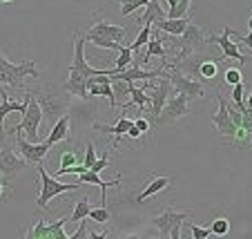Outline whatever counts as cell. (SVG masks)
<instances>
[{
  "instance_id": "cell-1",
  "label": "cell",
  "mask_w": 252,
  "mask_h": 239,
  "mask_svg": "<svg viewBox=\"0 0 252 239\" xmlns=\"http://www.w3.org/2000/svg\"><path fill=\"white\" fill-rule=\"evenodd\" d=\"M32 94H33V99L40 103V107H43V119H49L52 121V125L56 123L63 114L69 112V105H71L69 96L71 94L65 90V87L43 85V87H38L36 92H32Z\"/></svg>"
},
{
  "instance_id": "cell-2",
  "label": "cell",
  "mask_w": 252,
  "mask_h": 239,
  "mask_svg": "<svg viewBox=\"0 0 252 239\" xmlns=\"http://www.w3.org/2000/svg\"><path fill=\"white\" fill-rule=\"evenodd\" d=\"M25 99H27V110L23 112V121H20L11 132L14 134L25 132L27 141L38 143V128H40V123H43V107H40V103L33 99V94L29 90H25Z\"/></svg>"
},
{
  "instance_id": "cell-3",
  "label": "cell",
  "mask_w": 252,
  "mask_h": 239,
  "mask_svg": "<svg viewBox=\"0 0 252 239\" xmlns=\"http://www.w3.org/2000/svg\"><path fill=\"white\" fill-rule=\"evenodd\" d=\"M36 170H38L40 174V195L36 197V208H47L49 201L54 199V197L63 195V192H74V190H81L83 183H61L58 181V177H52V174H47V170H45L43 166H36Z\"/></svg>"
},
{
  "instance_id": "cell-4",
  "label": "cell",
  "mask_w": 252,
  "mask_h": 239,
  "mask_svg": "<svg viewBox=\"0 0 252 239\" xmlns=\"http://www.w3.org/2000/svg\"><path fill=\"white\" fill-rule=\"evenodd\" d=\"M25 78H40L38 65L36 61H23V63H7L5 67H0V85H9L14 90L25 87Z\"/></svg>"
},
{
  "instance_id": "cell-5",
  "label": "cell",
  "mask_w": 252,
  "mask_h": 239,
  "mask_svg": "<svg viewBox=\"0 0 252 239\" xmlns=\"http://www.w3.org/2000/svg\"><path fill=\"white\" fill-rule=\"evenodd\" d=\"M143 87H145V92H148V96H150V110L148 112L157 119V116L161 114L163 105L167 103V99L174 94V90H172V81H170V76H167L165 67H163V72H161V81L150 78V81H143Z\"/></svg>"
},
{
  "instance_id": "cell-6",
  "label": "cell",
  "mask_w": 252,
  "mask_h": 239,
  "mask_svg": "<svg viewBox=\"0 0 252 239\" xmlns=\"http://www.w3.org/2000/svg\"><path fill=\"white\" fill-rule=\"evenodd\" d=\"M167 76L172 81V90L174 94H186L188 99H205V83H201L199 78H192L188 74L179 72L174 67L167 65Z\"/></svg>"
},
{
  "instance_id": "cell-7",
  "label": "cell",
  "mask_w": 252,
  "mask_h": 239,
  "mask_svg": "<svg viewBox=\"0 0 252 239\" xmlns=\"http://www.w3.org/2000/svg\"><path fill=\"white\" fill-rule=\"evenodd\" d=\"M176 45H179V49H176V61H181V58L190 56V54L201 52V49L208 45V40H205L203 29H201L199 25L190 23L181 36H176Z\"/></svg>"
},
{
  "instance_id": "cell-8",
  "label": "cell",
  "mask_w": 252,
  "mask_h": 239,
  "mask_svg": "<svg viewBox=\"0 0 252 239\" xmlns=\"http://www.w3.org/2000/svg\"><path fill=\"white\" fill-rule=\"evenodd\" d=\"M186 219H190V212L174 210V208H163V210L154 212L150 217V226H154L161 237H170L172 228H181V224H186Z\"/></svg>"
},
{
  "instance_id": "cell-9",
  "label": "cell",
  "mask_w": 252,
  "mask_h": 239,
  "mask_svg": "<svg viewBox=\"0 0 252 239\" xmlns=\"http://www.w3.org/2000/svg\"><path fill=\"white\" fill-rule=\"evenodd\" d=\"M190 99H188L186 94H172L170 99H167V103L163 105L161 114L157 116V123L158 125H172L176 123V121H181L183 116L190 114Z\"/></svg>"
},
{
  "instance_id": "cell-10",
  "label": "cell",
  "mask_w": 252,
  "mask_h": 239,
  "mask_svg": "<svg viewBox=\"0 0 252 239\" xmlns=\"http://www.w3.org/2000/svg\"><path fill=\"white\" fill-rule=\"evenodd\" d=\"M208 43H214V45H219L221 47V56L217 58V63H223V61H228V58H232V61H237L239 65H246V56H243L241 52H239V45L237 43H232V29L230 27H225L223 29V34H212V36H208Z\"/></svg>"
},
{
  "instance_id": "cell-11",
  "label": "cell",
  "mask_w": 252,
  "mask_h": 239,
  "mask_svg": "<svg viewBox=\"0 0 252 239\" xmlns=\"http://www.w3.org/2000/svg\"><path fill=\"white\" fill-rule=\"evenodd\" d=\"M16 150H18V154L27 161V166H43V161L49 154L52 145H49L47 141H43V143H32V141L23 139L20 134H16Z\"/></svg>"
},
{
  "instance_id": "cell-12",
  "label": "cell",
  "mask_w": 252,
  "mask_h": 239,
  "mask_svg": "<svg viewBox=\"0 0 252 239\" xmlns=\"http://www.w3.org/2000/svg\"><path fill=\"white\" fill-rule=\"evenodd\" d=\"M214 94H217V103H219V110H217V114L212 116V125L214 130L219 134H223V137H232L234 130H237V125H234L232 116H230V110H228V101H225L223 92H221V87L214 85Z\"/></svg>"
},
{
  "instance_id": "cell-13",
  "label": "cell",
  "mask_w": 252,
  "mask_h": 239,
  "mask_svg": "<svg viewBox=\"0 0 252 239\" xmlns=\"http://www.w3.org/2000/svg\"><path fill=\"white\" fill-rule=\"evenodd\" d=\"M25 166H27V161L20 154H16L7 143H0V174L2 177L7 179L18 177L25 170Z\"/></svg>"
},
{
  "instance_id": "cell-14",
  "label": "cell",
  "mask_w": 252,
  "mask_h": 239,
  "mask_svg": "<svg viewBox=\"0 0 252 239\" xmlns=\"http://www.w3.org/2000/svg\"><path fill=\"white\" fill-rule=\"evenodd\" d=\"M87 92H90V96H105V99H110V107L116 110L114 92H112V78L107 74H96V76L87 78Z\"/></svg>"
},
{
  "instance_id": "cell-15",
  "label": "cell",
  "mask_w": 252,
  "mask_h": 239,
  "mask_svg": "<svg viewBox=\"0 0 252 239\" xmlns=\"http://www.w3.org/2000/svg\"><path fill=\"white\" fill-rule=\"evenodd\" d=\"M87 36H105V38H112L116 43H123L127 38V27H119V25L110 23V20H98L94 27L87 32Z\"/></svg>"
},
{
  "instance_id": "cell-16",
  "label": "cell",
  "mask_w": 252,
  "mask_h": 239,
  "mask_svg": "<svg viewBox=\"0 0 252 239\" xmlns=\"http://www.w3.org/2000/svg\"><path fill=\"white\" fill-rule=\"evenodd\" d=\"M0 96H2V101H0V143H5V139H7L5 116L11 114V112H20V114H23V112L27 110V99H25V103H14L5 90H0Z\"/></svg>"
},
{
  "instance_id": "cell-17",
  "label": "cell",
  "mask_w": 252,
  "mask_h": 239,
  "mask_svg": "<svg viewBox=\"0 0 252 239\" xmlns=\"http://www.w3.org/2000/svg\"><path fill=\"white\" fill-rule=\"evenodd\" d=\"M78 183H83V186H85V183H90V186H98L100 188V204H103V206H107V188H110V186L119 188L121 186V179L116 177L114 181H103L98 172H94V170H85V172L78 174Z\"/></svg>"
},
{
  "instance_id": "cell-18",
  "label": "cell",
  "mask_w": 252,
  "mask_h": 239,
  "mask_svg": "<svg viewBox=\"0 0 252 239\" xmlns=\"http://www.w3.org/2000/svg\"><path fill=\"white\" fill-rule=\"evenodd\" d=\"M63 87L71 96H78L81 101H87V96H90V92H87V76L83 72H78V69H74V67H69V78H67V83Z\"/></svg>"
},
{
  "instance_id": "cell-19",
  "label": "cell",
  "mask_w": 252,
  "mask_h": 239,
  "mask_svg": "<svg viewBox=\"0 0 252 239\" xmlns=\"http://www.w3.org/2000/svg\"><path fill=\"white\" fill-rule=\"evenodd\" d=\"M134 121L132 119H127V116H121L119 119V123L116 125H100V123H94V130L96 132H100V134H112L114 137V143H112V148H119V139L123 137V134H127V130H129V125H132Z\"/></svg>"
},
{
  "instance_id": "cell-20",
  "label": "cell",
  "mask_w": 252,
  "mask_h": 239,
  "mask_svg": "<svg viewBox=\"0 0 252 239\" xmlns=\"http://www.w3.org/2000/svg\"><path fill=\"white\" fill-rule=\"evenodd\" d=\"M170 188H172L170 177L157 174V177H152V181H150L148 186H145V188H143V190L136 195V204H143V201L148 199V197H154V195H158V192H163V190H170Z\"/></svg>"
},
{
  "instance_id": "cell-21",
  "label": "cell",
  "mask_w": 252,
  "mask_h": 239,
  "mask_svg": "<svg viewBox=\"0 0 252 239\" xmlns=\"http://www.w3.org/2000/svg\"><path fill=\"white\" fill-rule=\"evenodd\" d=\"M67 137H69V112H67V114H63L61 119H58L56 123L52 125V130H49V137L45 141H47V143L54 148L56 143L65 141Z\"/></svg>"
},
{
  "instance_id": "cell-22",
  "label": "cell",
  "mask_w": 252,
  "mask_h": 239,
  "mask_svg": "<svg viewBox=\"0 0 252 239\" xmlns=\"http://www.w3.org/2000/svg\"><path fill=\"white\" fill-rule=\"evenodd\" d=\"M129 96H132V99H129V103H123V114L132 105H136L138 110H141V114L145 110H150V96H148V92H145V87H136L132 83V85H129Z\"/></svg>"
},
{
  "instance_id": "cell-23",
  "label": "cell",
  "mask_w": 252,
  "mask_h": 239,
  "mask_svg": "<svg viewBox=\"0 0 252 239\" xmlns=\"http://www.w3.org/2000/svg\"><path fill=\"white\" fill-rule=\"evenodd\" d=\"M190 23H192V20L188 18V16H186V18H163V20H158V23H157V29H158V32L172 34V36H181Z\"/></svg>"
},
{
  "instance_id": "cell-24",
  "label": "cell",
  "mask_w": 252,
  "mask_h": 239,
  "mask_svg": "<svg viewBox=\"0 0 252 239\" xmlns=\"http://www.w3.org/2000/svg\"><path fill=\"white\" fill-rule=\"evenodd\" d=\"M163 18H167V11L161 9L158 0H150L148 5H145V11H143L138 25H154V23H158V20H163Z\"/></svg>"
},
{
  "instance_id": "cell-25",
  "label": "cell",
  "mask_w": 252,
  "mask_h": 239,
  "mask_svg": "<svg viewBox=\"0 0 252 239\" xmlns=\"http://www.w3.org/2000/svg\"><path fill=\"white\" fill-rule=\"evenodd\" d=\"M217 74H219V63H217V58H205V61L199 63V81L201 83H212L214 85V78H217Z\"/></svg>"
},
{
  "instance_id": "cell-26",
  "label": "cell",
  "mask_w": 252,
  "mask_h": 239,
  "mask_svg": "<svg viewBox=\"0 0 252 239\" xmlns=\"http://www.w3.org/2000/svg\"><path fill=\"white\" fill-rule=\"evenodd\" d=\"M69 219V215L58 217L56 221H47V233H45V239H69V235L63 230L65 221Z\"/></svg>"
},
{
  "instance_id": "cell-27",
  "label": "cell",
  "mask_w": 252,
  "mask_h": 239,
  "mask_svg": "<svg viewBox=\"0 0 252 239\" xmlns=\"http://www.w3.org/2000/svg\"><path fill=\"white\" fill-rule=\"evenodd\" d=\"M230 145L232 148H243V150H250L252 148V132L246 128H237L230 139Z\"/></svg>"
},
{
  "instance_id": "cell-28",
  "label": "cell",
  "mask_w": 252,
  "mask_h": 239,
  "mask_svg": "<svg viewBox=\"0 0 252 239\" xmlns=\"http://www.w3.org/2000/svg\"><path fill=\"white\" fill-rule=\"evenodd\" d=\"M132 58H134L132 47H127V45H121V49H119V58H116L114 69H110V76H112V74H116V72H121V69H125V67L132 65Z\"/></svg>"
},
{
  "instance_id": "cell-29",
  "label": "cell",
  "mask_w": 252,
  "mask_h": 239,
  "mask_svg": "<svg viewBox=\"0 0 252 239\" xmlns=\"http://www.w3.org/2000/svg\"><path fill=\"white\" fill-rule=\"evenodd\" d=\"M90 210H92V206H90V199L87 197H83V199H78L76 204H74V210H71V221H81V219H87L90 217Z\"/></svg>"
},
{
  "instance_id": "cell-30",
  "label": "cell",
  "mask_w": 252,
  "mask_h": 239,
  "mask_svg": "<svg viewBox=\"0 0 252 239\" xmlns=\"http://www.w3.org/2000/svg\"><path fill=\"white\" fill-rule=\"evenodd\" d=\"M232 105L237 107L239 112L246 110V87H243V83H237V85H232Z\"/></svg>"
},
{
  "instance_id": "cell-31",
  "label": "cell",
  "mask_w": 252,
  "mask_h": 239,
  "mask_svg": "<svg viewBox=\"0 0 252 239\" xmlns=\"http://www.w3.org/2000/svg\"><path fill=\"white\" fill-rule=\"evenodd\" d=\"M85 40L92 45H96V47H107V49H116V52H119L121 45H123V43H116V40H112V38H105V36H87V34H85Z\"/></svg>"
},
{
  "instance_id": "cell-32",
  "label": "cell",
  "mask_w": 252,
  "mask_h": 239,
  "mask_svg": "<svg viewBox=\"0 0 252 239\" xmlns=\"http://www.w3.org/2000/svg\"><path fill=\"white\" fill-rule=\"evenodd\" d=\"M87 219L96 221V224H110V221H112V212L107 210V206L92 208V210H90V217H87Z\"/></svg>"
},
{
  "instance_id": "cell-33",
  "label": "cell",
  "mask_w": 252,
  "mask_h": 239,
  "mask_svg": "<svg viewBox=\"0 0 252 239\" xmlns=\"http://www.w3.org/2000/svg\"><path fill=\"white\" fill-rule=\"evenodd\" d=\"M150 36H152V25H143V29L138 32L136 40H134V43L129 45V47H132V52H138V49H141L143 45H148Z\"/></svg>"
},
{
  "instance_id": "cell-34",
  "label": "cell",
  "mask_w": 252,
  "mask_h": 239,
  "mask_svg": "<svg viewBox=\"0 0 252 239\" xmlns=\"http://www.w3.org/2000/svg\"><path fill=\"white\" fill-rule=\"evenodd\" d=\"M210 228H212V235H217V237H225V235L230 233V221L225 219V217H219V219H214L212 224H210Z\"/></svg>"
},
{
  "instance_id": "cell-35",
  "label": "cell",
  "mask_w": 252,
  "mask_h": 239,
  "mask_svg": "<svg viewBox=\"0 0 252 239\" xmlns=\"http://www.w3.org/2000/svg\"><path fill=\"white\" fill-rule=\"evenodd\" d=\"M186 224H188V228H190V233H192V237L194 239H208L210 235H212V228H203V226H199V224H194V221H190V219H186Z\"/></svg>"
},
{
  "instance_id": "cell-36",
  "label": "cell",
  "mask_w": 252,
  "mask_h": 239,
  "mask_svg": "<svg viewBox=\"0 0 252 239\" xmlns=\"http://www.w3.org/2000/svg\"><path fill=\"white\" fill-rule=\"evenodd\" d=\"M223 81H225V85H237V83H243V76H241V72H239L237 67H228L225 69V74H223Z\"/></svg>"
},
{
  "instance_id": "cell-37",
  "label": "cell",
  "mask_w": 252,
  "mask_h": 239,
  "mask_svg": "<svg viewBox=\"0 0 252 239\" xmlns=\"http://www.w3.org/2000/svg\"><path fill=\"white\" fill-rule=\"evenodd\" d=\"M248 27H250V34H248V36H239L237 32H232V38H237L239 43H241V45H246V47L252 52V14L248 16Z\"/></svg>"
},
{
  "instance_id": "cell-38",
  "label": "cell",
  "mask_w": 252,
  "mask_h": 239,
  "mask_svg": "<svg viewBox=\"0 0 252 239\" xmlns=\"http://www.w3.org/2000/svg\"><path fill=\"white\" fill-rule=\"evenodd\" d=\"M96 163V150H94V143H87L85 145V161H83V166L87 168V170H92V166Z\"/></svg>"
},
{
  "instance_id": "cell-39",
  "label": "cell",
  "mask_w": 252,
  "mask_h": 239,
  "mask_svg": "<svg viewBox=\"0 0 252 239\" xmlns=\"http://www.w3.org/2000/svg\"><path fill=\"white\" fill-rule=\"evenodd\" d=\"M76 163H78V154L74 152V150H67V152H63L61 168H69V166H76Z\"/></svg>"
},
{
  "instance_id": "cell-40",
  "label": "cell",
  "mask_w": 252,
  "mask_h": 239,
  "mask_svg": "<svg viewBox=\"0 0 252 239\" xmlns=\"http://www.w3.org/2000/svg\"><path fill=\"white\" fill-rule=\"evenodd\" d=\"M107 166H110V154H107V150H105V154H103V157H100V159H96V163H94V166H92V170H94V172H103V170H105V168H107Z\"/></svg>"
},
{
  "instance_id": "cell-41",
  "label": "cell",
  "mask_w": 252,
  "mask_h": 239,
  "mask_svg": "<svg viewBox=\"0 0 252 239\" xmlns=\"http://www.w3.org/2000/svg\"><path fill=\"white\" fill-rule=\"evenodd\" d=\"M69 239H90V230H87V226H85V221H78V230L76 233H71L69 235Z\"/></svg>"
},
{
  "instance_id": "cell-42",
  "label": "cell",
  "mask_w": 252,
  "mask_h": 239,
  "mask_svg": "<svg viewBox=\"0 0 252 239\" xmlns=\"http://www.w3.org/2000/svg\"><path fill=\"white\" fill-rule=\"evenodd\" d=\"M134 125H136V128H138V130H141V132H143V134H152V125H150V121H148V119H145V116H143V114H141V116H138V119H136V121H134Z\"/></svg>"
},
{
  "instance_id": "cell-43",
  "label": "cell",
  "mask_w": 252,
  "mask_h": 239,
  "mask_svg": "<svg viewBox=\"0 0 252 239\" xmlns=\"http://www.w3.org/2000/svg\"><path fill=\"white\" fill-rule=\"evenodd\" d=\"M239 128H246L252 132V110L250 107H246V110L241 112V125H239Z\"/></svg>"
},
{
  "instance_id": "cell-44",
  "label": "cell",
  "mask_w": 252,
  "mask_h": 239,
  "mask_svg": "<svg viewBox=\"0 0 252 239\" xmlns=\"http://www.w3.org/2000/svg\"><path fill=\"white\" fill-rule=\"evenodd\" d=\"M9 179L7 177H0V201H5L9 197Z\"/></svg>"
},
{
  "instance_id": "cell-45",
  "label": "cell",
  "mask_w": 252,
  "mask_h": 239,
  "mask_svg": "<svg viewBox=\"0 0 252 239\" xmlns=\"http://www.w3.org/2000/svg\"><path fill=\"white\" fill-rule=\"evenodd\" d=\"M127 137H129V139H141V137H143V132L136 128V125L132 123V125H129V130H127Z\"/></svg>"
},
{
  "instance_id": "cell-46",
  "label": "cell",
  "mask_w": 252,
  "mask_h": 239,
  "mask_svg": "<svg viewBox=\"0 0 252 239\" xmlns=\"http://www.w3.org/2000/svg\"><path fill=\"white\" fill-rule=\"evenodd\" d=\"M170 237H172V239H181V228H172Z\"/></svg>"
},
{
  "instance_id": "cell-47",
  "label": "cell",
  "mask_w": 252,
  "mask_h": 239,
  "mask_svg": "<svg viewBox=\"0 0 252 239\" xmlns=\"http://www.w3.org/2000/svg\"><path fill=\"white\" fill-rule=\"evenodd\" d=\"M7 63H9V61H7V56H5V54H2V52H0V67H5Z\"/></svg>"
},
{
  "instance_id": "cell-48",
  "label": "cell",
  "mask_w": 252,
  "mask_h": 239,
  "mask_svg": "<svg viewBox=\"0 0 252 239\" xmlns=\"http://www.w3.org/2000/svg\"><path fill=\"white\" fill-rule=\"evenodd\" d=\"M165 2H167V9H172V7L179 5V0H165Z\"/></svg>"
},
{
  "instance_id": "cell-49",
  "label": "cell",
  "mask_w": 252,
  "mask_h": 239,
  "mask_svg": "<svg viewBox=\"0 0 252 239\" xmlns=\"http://www.w3.org/2000/svg\"><path fill=\"white\" fill-rule=\"evenodd\" d=\"M246 107H250V110H252V92H250V96H248V103H246Z\"/></svg>"
},
{
  "instance_id": "cell-50",
  "label": "cell",
  "mask_w": 252,
  "mask_h": 239,
  "mask_svg": "<svg viewBox=\"0 0 252 239\" xmlns=\"http://www.w3.org/2000/svg\"><path fill=\"white\" fill-rule=\"evenodd\" d=\"M119 5H127V2H134V0H116Z\"/></svg>"
}]
</instances>
